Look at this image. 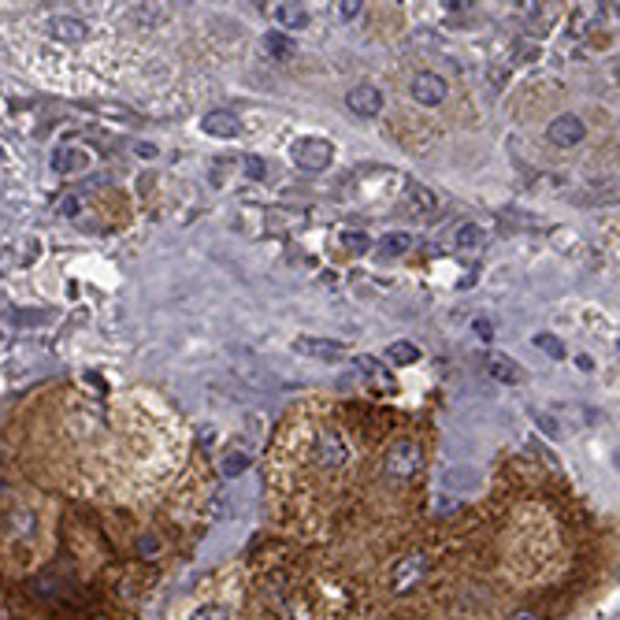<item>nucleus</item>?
Segmentation results:
<instances>
[{"instance_id":"obj_1","label":"nucleus","mask_w":620,"mask_h":620,"mask_svg":"<svg viewBox=\"0 0 620 620\" xmlns=\"http://www.w3.org/2000/svg\"><path fill=\"white\" fill-rule=\"evenodd\" d=\"M420 464H423L420 446L412 439H398L391 450H386V457H383V472H386V480H391V483H409L420 472Z\"/></svg>"},{"instance_id":"obj_2","label":"nucleus","mask_w":620,"mask_h":620,"mask_svg":"<svg viewBox=\"0 0 620 620\" xmlns=\"http://www.w3.org/2000/svg\"><path fill=\"white\" fill-rule=\"evenodd\" d=\"M331 157H334V149L327 138H305L294 145V164L301 171H324L331 164Z\"/></svg>"},{"instance_id":"obj_3","label":"nucleus","mask_w":620,"mask_h":620,"mask_svg":"<svg viewBox=\"0 0 620 620\" xmlns=\"http://www.w3.org/2000/svg\"><path fill=\"white\" fill-rule=\"evenodd\" d=\"M316 460L324 464V469H342V464L350 460V442H345V435L334 431V428H320V435H316Z\"/></svg>"},{"instance_id":"obj_4","label":"nucleus","mask_w":620,"mask_h":620,"mask_svg":"<svg viewBox=\"0 0 620 620\" xmlns=\"http://www.w3.org/2000/svg\"><path fill=\"white\" fill-rule=\"evenodd\" d=\"M412 101L416 104H423V108H435V104H442L446 101V93H450V86H446V79L442 74H435V71H420L416 79H412Z\"/></svg>"},{"instance_id":"obj_5","label":"nucleus","mask_w":620,"mask_h":620,"mask_svg":"<svg viewBox=\"0 0 620 620\" xmlns=\"http://www.w3.org/2000/svg\"><path fill=\"white\" fill-rule=\"evenodd\" d=\"M584 134H587V127H584V120H579V115H557V120L550 123V131H547V138L554 145H561V149L579 145V141H584Z\"/></svg>"},{"instance_id":"obj_6","label":"nucleus","mask_w":620,"mask_h":620,"mask_svg":"<svg viewBox=\"0 0 620 620\" xmlns=\"http://www.w3.org/2000/svg\"><path fill=\"white\" fill-rule=\"evenodd\" d=\"M294 350L297 354H305V357H316V361H342L345 357V345L342 342H334V338H297L294 342Z\"/></svg>"},{"instance_id":"obj_7","label":"nucleus","mask_w":620,"mask_h":620,"mask_svg":"<svg viewBox=\"0 0 620 620\" xmlns=\"http://www.w3.org/2000/svg\"><path fill=\"white\" fill-rule=\"evenodd\" d=\"M345 104H350L354 115H364V120H375V115L383 111V93L375 86H357L350 90V97H345Z\"/></svg>"},{"instance_id":"obj_8","label":"nucleus","mask_w":620,"mask_h":620,"mask_svg":"<svg viewBox=\"0 0 620 620\" xmlns=\"http://www.w3.org/2000/svg\"><path fill=\"white\" fill-rule=\"evenodd\" d=\"M201 127H205L212 138H238V134H242L238 115H235V111H227V108H216V111H208Z\"/></svg>"},{"instance_id":"obj_9","label":"nucleus","mask_w":620,"mask_h":620,"mask_svg":"<svg viewBox=\"0 0 620 620\" xmlns=\"http://www.w3.org/2000/svg\"><path fill=\"white\" fill-rule=\"evenodd\" d=\"M423 565H428V561H423L420 554H409L405 561H398V565H394V576H391L394 591H409V587L416 584V579L423 576Z\"/></svg>"},{"instance_id":"obj_10","label":"nucleus","mask_w":620,"mask_h":620,"mask_svg":"<svg viewBox=\"0 0 620 620\" xmlns=\"http://www.w3.org/2000/svg\"><path fill=\"white\" fill-rule=\"evenodd\" d=\"M82 168H86V149H79V145H60L56 149V157H53V171L56 175H74Z\"/></svg>"},{"instance_id":"obj_11","label":"nucleus","mask_w":620,"mask_h":620,"mask_svg":"<svg viewBox=\"0 0 620 620\" xmlns=\"http://www.w3.org/2000/svg\"><path fill=\"white\" fill-rule=\"evenodd\" d=\"M264 49H267V56H271V60H279V63H286V60H294V56H297L294 37H290V34H283V30H267V34H264Z\"/></svg>"},{"instance_id":"obj_12","label":"nucleus","mask_w":620,"mask_h":620,"mask_svg":"<svg viewBox=\"0 0 620 620\" xmlns=\"http://www.w3.org/2000/svg\"><path fill=\"white\" fill-rule=\"evenodd\" d=\"M405 198H409V205H412V212L416 216H435V208H439V201H435V193L428 189V186H420V182H409L405 186Z\"/></svg>"},{"instance_id":"obj_13","label":"nucleus","mask_w":620,"mask_h":620,"mask_svg":"<svg viewBox=\"0 0 620 620\" xmlns=\"http://www.w3.org/2000/svg\"><path fill=\"white\" fill-rule=\"evenodd\" d=\"M487 372H490L498 383H509V386H517V383L524 379V372H520V368H517L509 357H501V354H494V357L487 361Z\"/></svg>"},{"instance_id":"obj_14","label":"nucleus","mask_w":620,"mask_h":620,"mask_svg":"<svg viewBox=\"0 0 620 620\" xmlns=\"http://www.w3.org/2000/svg\"><path fill=\"white\" fill-rule=\"evenodd\" d=\"M412 246V235H405V230H391V235L379 238V253L383 257H405Z\"/></svg>"},{"instance_id":"obj_15","label":"nucleus","mask_w":620,"mask_h":620,"mask_svg":"<svg viewBox=\"0 0 620 620\" xmlns=\"http://www.w3.org/2000/svg\"><path fill=\"white\" fill-rule=\"evenodd\" d=\"M357 368H361V375H364L368 383H379L386 394H394V379L379 368V361H375V357H361V361H357Z\"/></svg>"},{"instance_id":"obj_16","label":"nucleus","mask_w":620,"mask_h":620,"mask_svg":"<svg viewBox=\"0 0 620 620\" xmlns=\"http://www.w3.org/2000/svg\"><path fill=\"white\" fill-rule=\"evenodd\" d=\"M49 34L60 37V42H79V37H86V23H79V19H53Z\"/></svg>"},{"instance_id":"obj_17","label":"nucleus","mask_w":620,"mask_h":620,"mask_svg":"<svg viewBox=\"0 0 620 620\" xmlns=\"http://www.w3.org/2000/svg\"><path fill=\"white\" fill-rule=\"evenodd\" d=\"M219 469H223V476H227V480L242 476V472L249 469V453H246V450H227V453H223V460H219Z\"/></svg>"},{"instance_id":"obj_18","label":"nucleus","mask_w":620,"mask_h":620,"mask_svg":"<svg viewBox=\"0 0 620 620\" xmlns=\"http://www.w3.org/2000/svg\"><path fill=\"white\" fill-rule=\"evenodd\" d=\"M394 364H416L420 361V345L416 342H391V350H386Z\"/></svg>"},{"instance_id":"obj_19","label":"nucleus","mask_w":620,"mask_h":620,"mask_svg":"<svg viewBox=\"0 0 620 620\" xmlns=\"http://www.w3.org/2000/svg\"><path fill=\"white\" fill-rule=\"evenodd\" d=\"M276 19H279L286 30H297V26L308 23V12H305L301 5H279V8H276Z\"/></svg>"},{"instance_id":"obj_20","label":"nucleus","mask_w":620,"mask_h":620,"mask_svg":"<svg viewBox=\"0 0 620 620\" xmlns=\"http://www.w3.org/2000/svg\"><path fill=\"white\" fill-rule=\"evenodd\" d=\"M453 242H457L460 249H480V246H483V230H480L476 223H460L457 235H453Z\"/></svg>"},{"instance_id":"obj_21","label":"nucleus","mask_w":620,"mask_h":620,"mask_svg":"<svg viewBox=\"0 0 620 620\" xmlns=\"http://www.w3.org/2000/svg\"><path fill=\"white\" fill-rule=\"evenodd\" d=\"M338 242H342L345 249H350V253H368V249L375 246L368 235H361V230H342V235H338Z\"/></svg>"},{"instance_id":"obj_22","label":"nucleus","mask_w":620,"mask_h":620,"mask_svg":"<svg viewBox=\"0 0 620 620\" xmlns=\"http://www.w3.org/2000/svg\"><path fill=\"white\" fill-rule=\"evenodd\" d=\"M535 345L542 354H550V357H565V342L554 338V334H535Z\"/></svg>"},{"instance_id":"obj_23","label":"nucleus","mask_w":620,"mask_h":620,"mask_svg":"<svg viewBox=\"0 0 620 620\" xmlns=\"http://www.w3.org/2000/svg\"><path fill=\"white\" fill-rule=\"evenodd\" d=\"M361 8H364L361 0H338V5H334V15H338L342 23H354V19L361 15Z\"/></svg>"},{"instance_id":"obj_24","label":"nucleus","mask_w":620,"mask_h":620,"mask_svg":"<svg viewBox=\"0 0 620 620\" xmlns=\"http://www.w3.org/2000/svg\"><path fill=\"white\" fill-rule=\"evenodd\" d=\"M189 620H230V613H227L223 605H216V602H208V605H201L198 613H193Z\"/></svg>"},{"instance_id":"obj_25","label":"nucleus","mask_w":620,"mask_h":620,"mask_svg":"<svg viewBox=\"0 0 620 620\" xmlns=\"http://www.w3.org/2000/svg\"><path fill=\"white\" fill-rule=\"evenodd\" d=\"M242 168H246V179H253V182H260V179L267 175V164H264L260 157H246V164H242Z\"/></svg>"},{"instance_id":"obj_26","label":"nucleus","mask_w":620,"mask_h":620,"mask_svg":"<svg viewBox=\"0 0 620 620\" xmlns=\"http://www.w3.org/2000/svg\"><path fill=\"white\" fill-rule=\"evenodd\" d=\"M79 208H82V201H79V198H63V201H60V216H74Z\"/></svg>"},{"instance_id":"obj_27","label":"nucleus","mask_w":620,"mask_h":620,"mask_svg":"<svg viewBox=\"0 0 620 620\" xmlns=\"http://www.w3.org/2000/svg\"><path fill=\"white\" fill-rule=\"evenodd\" d=\"M472 327H476V334H480L483 342H490V338H494V327H490V320H476Z\"/></svg>"},{"instance_id":"obj_28","label":"nucleus","mask_w":620,"mask_h":620,"mask_svg":"<svg viewBox=\"0 0 620 620\" xmlns=\"http://www.w3.org/2000/svg\"><path fill=\"white\" fill-rule=\"evenodd\" d=\"M134 152H141L145 160H152V157H157V145H149V141H134Z\"/></svg>"},{"instance_id":"obj_29","label":"nucleus","mask_w":620,"mask_h":620,"mask_svg":"<svg viewBox=\"0 0 620 620\" xmlns=\"http://www.w3.org/2000/svg\"><path fill=\"white\" fill-rule=\"evenodd\" d=\"M576 368H579V372H591V368H595V361H591L587 354H579V357H576Z\"/></svg>"},{"instance_id":"obj_30","label":"nucleus","mask_w":620,"mask_h":620,"mask_svg":"<svg viewBox=\"0 0 620 620\" xmlns=\"http://www.w3.org/2000/svg\"><path fill=\"white\" fill-rule=\"evenodd\" d=\"M513 620H535V616H531V613H517Z\"/></svg>"},{"instance_id":"obj_31","label":"nucleus","mask_w":620,"mask_h":620,"mask_svg":"<svg viewBox=\"0 0 620 620\" xmlns=\"http://www.w3.org/2000/svg\"><path fill=\"white\" fill-rule=\"evenodd\" d=\"M0 160H5V149H0Z\"/></svg>"}]
</instances>
